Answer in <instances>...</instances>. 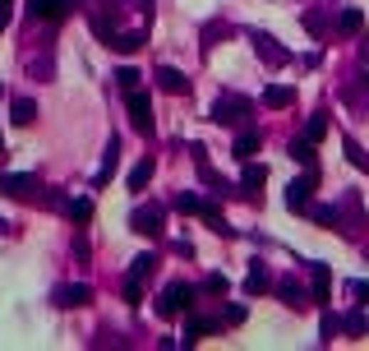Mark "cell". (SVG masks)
Listing matches in <instances>:
<instances>
[{"instance_id":"d590c367","label":"cell","mask_w":369,"mask_h":351,"mask_svg":"<svg viewBox=\"0 0 369 351\" xmlns=\"http://www.w3.org/2000/svg\"><path fill=\"white\" fill-rule=\"evenodd\" d=\"M342 148H346V158H351V162H355V167H369V158H365V148H360V143H355V139H342Z\"/></svg>"},{"instance_id":"836d02e7","label":"cell","mask_w":369,"mask_h":351,"mask_svg":"<svg viewBox=\"0 0 369 351\" xmlns=\"http://www.w3.org/2000/svg\"><path fill=\"white\" fill-rule=\"evenodd\" d=\"M227 273H208V282H203V291H212V296H227Z\"/></svg>"},{"instance_id":"6da1fadb","label":"cell","mask_w":369,"mask_h":351,"mask_svg":"<svg viewBox=\"0 0 369 351\" xmlns=\"http://www.w3.org/2000/svg\"><path fill=\"white\" fill-rule=\"evenodd\" d=\"M249 116H254V102L240 97V93H222L217 102H212V121L217 125H240V130H245Z\"/></svg>"},{"instance_id":"d6986e66","label":"cell","mask_w":369,"mask_h":351,"mask_svg":"<svg viewBox=\"0 0 369 351\" xmlns=\"http://www.w3.org/2000/svg\"><path fill=\"white\" fill-rule=\"evenodd\" d=\"M9 121H14V125H33L37 121V102H33V97H14V102H9Z\"/></svg>"},{"instance_id":"8d00e7d4","label":"cell","mask_w":369,"mask_h":351,"mask_svg":"<svg viewBox=\"0 0 369 351\" xmlns=\"http://www.w3.org/2000/svg\"><path fill=\"white\" fill-rule=\"evenodd\" d=\"M351 296L360 300V305H369V282H351Z\"/></svg>"},{"instance_id":"44dd1931","label":"cell","mask_w":369,"mask_h":351,"mask_svg":"<svg viewBox=\"0 0 369 351\" xmlns=\"http://www.w3.org/2000/svg\"><path fill=\"white\" fill-rule=\"evenodd\" d=\"M264 180H268L264 162H245V176H240V185H245L249 194H259V190H264Z\"/></svg>"},{"instance_id":"4316f807","label":"cell","mask_w":369,"mask_h":351,"mask_svg":"<svg viewBox=\"0 0 369 351\" xmlns=\"http://www.w3.org/2000/svg\"><path fill=\"white\" fill-rule=\"evenodd\" d=\"M111 46H115L120 56H134V51L143 46V33H115V37H111Z\"/></svg>"},{"instance_id":"ab89813d","label":"cell","mask_w":369,"mask_h":351,"mask_svg":"<svg viewBox=\"0 0 369 351\" xmlns=\"http://www.w3.org/2000/svg\"><path fill=\"white\" fill-rule=\"evenodd\" d=\"M0 153H5V139H0Z\"/></svg>"},{"instance_id":"603a6c76","label":"cell","mask_w":369,"mask_h":351,"mask_svg":"<svg viewBox=\"0 0 369 351\" xmlns=\"http://www.w3.org/2000/svg\"><path fill=\"white\" fill-rule=\"evenodd\" d=\"M268 287H273L268 268H264V263H254V268H249V278H245V291H249V296H259V291H268Z\"/></svg>"},{"instance_id":"ffe728a7","label":"cell","mask_w":369,"mask_h":351,"mask_svg":"<svg viewBox=\"0 0 369 351\" xmlns=\"http://www.w3.org/2000/svg\"><path fill=\"white\" fill-rule=\"evenodd\" d=\"M360 28H365L360 9H342V14H337V33H342V37H360Z\"/></svg>"},{"instance_id":"7c38bea8","label":"cell","mask_w":369,"mask_h":351,"mask_svg":"<svg viewBox=\"0 0 369 351\" xmlns=\"http://www.w3.org/2000/svg\"><path fill=\"white\" fill-rule=\"evenodd\" d=\"M74 9V0H28V14L33 19H65Z\"/></svg>"},{"instance_id":"1f68e13d","label":"cell","mask_w":369,"mask_h":351,"mask_svg":"<svg viewBox=\"0 0 369 351\" xmlns=\"http://www.w3.org/2000/svg\"><path fill=\"white\" fill-rule=\"evenodd\" d=\"M176 213H194V218H203V199L184 190V194H176Z\"/></svg>"},{"instance_id":"83f0119b","label":"cell","mask_w":369,"mask_h":351,"mask_svg":"<svg viewBox=\"0 0 369 351\" xmlns=\"http://www.w3.org/2000/svg\"><path fill=\"white\" fill-rule=\"evenodd\" d=\"M342 333H351V337H365V333H369V315H360V310H351V315L342 319Z\"/></svg>"},{"instance_id":"4fadbf2b","label":"cell","mask_w":369,"mask_h":351,"mask_svg":"<svg viewBox=\"0 0 369 351\" xmlns=\"http://www.w3.org/2000/svg\"><path fill=\"white\" fill-rule=\"evenodd\" d=\"M314 305L323 310V305H333V273H328V263H314Z\"/></svg>"},{"instance_id":"9a60e30c","label":"cell","mask_w":369,"mask_h":351,"mask_svg":"<svg viewBox=\"0 0 369 351\" xmlns=\"http://www.w3.org/2000/svg\"><path fill=\"white\" fill-rule=\"evenodd\" d=\"M152 79H157V88H162V93H184V88H189V79H184V74L176 70V65H162V70L152 74Z\"/></svg>"},{"instance_id":"484cf974","label":"cell","mask_w":369,"mask_h":351,"mask_svg":"<svg viewBox=\"0 0 369 351\" xmlns=\"http://www.w3.org/2000/svg\"><path fill=\"white\" fill-rule=\"evenodd\" d=\"M305 28H309V33H314V37H323L328 28H333V19H328V9H305Z\"/></svg>"},{"instance_id":"277c9868","label":"cell","mask_w":369,"mask_h":351,"mask_svg":"<svg viewBox=\"0 0 369 351\" xmlns=\"http://www.w3.org/2000/svg\"><path fill=\"white\" fill-rule=\"evenodd\" d=\"M37 176H24V171H0V194L9 199H37Z\"/></svg>"},{"instance_id":"8992f818","label":"cell","mask_w":369,"mask_h":351,"mask_svg":"<svg viewBox=\"0 0 369 351\" xmlns=\"http://www.w3.org/2000/svg\"><path fill=\"white\" fill-rule=\"evenodd\" d=\"M125 102H130V125L139 134H152V102L143 88H134V93H125Z\"/></svg>"},{"instance_id":"7a4b0ae2","label":"cell","mask_w":369,"mask_h":351,"mask_svg":"<svg viewBox=\"0 0 369 351\" xmlns=\"http://www.w3.org/2000/svg\"><path fill=\"white\" fill-rule=\"evenodd\" d=\"M180 310H184V315L194 310V287H189V282H171V287L157 296V315L162 319H176Z\"/></svg>"},{"instance_id":"2e32d148","label":"cell","mask_w":369,"mask_h":351,"mask_svg":"<svg viewBox=\"0 0 369 351\" xmlns=\"http://www.w3.org/2000/svg\"><path fill=\"white\" fill-rule=\"evenodd\" d=\"M115 167H120V139L106 143V153H102V171H97V180H93V185H106V180L115 176Z\"/></svg>"},{"instance_id":"ac0fdd59","label":"cell","mask_w":369,"mask_h":351,"mask_svg":"<svg viewBox=\"0 0 369 351\" xmlns=\"http://www.w3.org/2000/svg\"><path fill=\"white\" fill-rule=\"evenodd\" d=\"M222 328V319H203V315H194L189 324H184V347L194 342V337H208V333H217Z\"/></svg>"},{"instance_id":"cb8c5ba5","label":"cell","mask_w":369,"mask_h":351,"mask_svg":"<svg viewBox=\"0 0 369 351\" xmlns=\"http://www.w3.org/2000/svg\"><path fill=\"white\" fill-rule=\"evenodd\" d=\"M291 158H296L300 167H314V139H305V134L291 139Z\"/></svg>"},{"instance_id":"9c48e42d","label":"cell","mask_w":369,"mask_h":351,"mask_svg":"<svg viewBox=\"0 0 369 351\" xmlns=\"http://www.w3.org/2000/svg\"><path fill=\"white\" fill-rule=\"evenodd\" d=\"M88 300H93V287H88V282L56 287V305H61V310H79V305H88Z\"/></svg>"},{"instance_id":"52a82bcc","label":"cell","mask_w":369,"mask_h":351,"mask_svg":"<svg viewBox=\"0 0 369 351\" xmlns=\"http://www.w3.org/2000/svg\"><path fill=\"white\" fill-rule=\"evenodd\" d=\"M277 296H281V305H286V310H296V315L314 305V291H305L296 278H281V282H277Z\"/></svg>"},{"instance_id":"b9f144b4","label":"cell","mask_w":369,"mask_h":351,"mask_svg":"<svg viewBox=\"0 0 369 351\" xmlns=\"http://www.w3.org/2000/svg\"><path fill=\"white\" fill-rule=\"evenodd\" d=\"M365 83H369V74H365Z\"/></svg>"},{"instance_id":"5b68a950","label":"cell","mask_w":369,"mask_h":351,"mask_svg":"<svg viewBox=\"0 0 369 351\" xmlns=\"http://www.w3.org/2000/svg\"><path fill=\"white\" fill-rule=\"evenodd\" d=\"M249 42H254V51L264 56V61L273 65V70H281V65H291V51H286V46L277 42L273 33H259V28H254V33H249Z\"/></svg>"},{"instance_id":"e0dca14e","label":"cell","mask_w":369,"mask_h":351,"mask_svg":"<svg viewBox=\"0 0 369 351\" xmlns=\"http://www.w3.org/2000/svg\"><path fill=\"white\" fill-rule=\"evenodd\" d=\"M309 218H314L318 227H337V231H342V208H337V203H309Z\"/></svg>"},{"instance_id":"7402d4cb","label":"cell","mask_w":369,"mask_h":351,"mask_svg":"<svg viewBox=\"0 0 369 351\" xmlns=\"http://www.w3.org/2000/svg\"><path fill=\"white\" fill-rule=\"evenodd\" d=\"M65 213H70V222H79V227H83V222H93V199H88V194H79V199L65 203Z\"/></svg>"},{"instance_id":"f1b7e54d","label":"cell","mask_w":369,"mask_h":351,"mask_svg":"<svg viewBox=\"0 0 369 351\" xmlns=\"http://www.w3.org/2000/svg\"><path fill=\"white\" fill-rule=\"evenodd\" d=\"M323 134H328V111H314V116H309V121H305V139H323Z\"/></svg>"},{"instance_id":"ba28073f","label":"cell","mask_w":369,"mask_h":351,"mask_svg":"<svg viewBox=\"0 0 369 351\" xmlns=\"http://www.w3.org/2000/svg\"><path fill=\"white\" fill-rule=\"evenodd\" d=\"M130 231H139V236H162V208L157 203H148V208H134L130 213Z\"/></svg>"},{"instance_id":"f546056e","label":"cell","mask_w":369,"mask_h":351,"mask_svg":"<svg viewBox=\"0 0 369 351\" xmlns=\"http://www.w3.org/2000/svg\"><path fill=\"white\" fill-rule=\"evenodd\" d=\"M152 268H157V255H134L130 259V278H152Z\"/></svg>"},{"instance_id":"8fae6325","label":"cell","mask_w":369,"mask_h":351,"mask_svg":"<svg viewBox=\"0 0 369 351\" xmlns=\"http://www.w3.org/2000/svg\"><path fill=\"white\" fill-rule=\"evenodd\" d=\"M337 208H342V236H355V231L365 227V213H360V199H355V194H346V199L337 203Z\"/></svg>"},{"instance_id":"d4e9b609","label":"cell","mask_w":369,"mask_h":351,"mask_svg":"<svg viewBox=\"0 0 369 351\" xmlns=\"http://www.w3.org/2000/svg\"><path fill=\"white\" fill-rule=\"evenodd\" d=\"M318 333H323V337H318V342H333V337L342 333V319L333 315V305H323V319H318Z\"/></svg>"},{"instance_id":"5bb4252c","label":"cell","mask_w":369,"mask_h":351,"mask_svg":"<svg viewBox=\"0 0 369 351\" xmlns=\"http://www.w3.org/2000/svg\"><path fill=\"white\" fill-rule=\"evenodd\" d=\"M264 106H273V111H281V106H296V88H291V83H268V88H264Z\"/></svg>"},{"instance_id":"d6a6232c","label":"cell","mask_w":369,"mask_h":351,"mask_svg":"<svg viewBox=\"0 0 369 351\" xmlns=\"http://www.w3.org/2000/svg\"><path fill=\"white\" fill-rule=\"evenodd\" d=\"M148 180H152V158H143L139 167L130 171V190H143V185H148Z\"/></svg>"},{"instance_id":"60d3db41","label":"cell","mask_w":369,"mask_h":351,"mask_svg":"<svg viewBox=\"0 0 369 351\" xmlns=\"http://www.w3.org/2000/svg\"><path fill=\"white\" fill-rule=\"evenodd\" d=\"M0 5H9V0H0Z\"/></svg>"},{"instance_id":"f35d334b","label":"cell","mask_w":369,"mask_h":351,"mask_svg":"<svg viewBox=\"0 0 369 351\" xmlns=\"http://www.w3.org/2000/svg\"><path fill=\"white\" fill-rule=\"evenodd\" d=\"M5 231H9V222H5V218H0V236H5Z\"/></svg>"},{"instance_id":"e575fe53","label":"cell","mask_w":369,"mask_h":351,"mask_svg":"<svg viewBox=\"0 0 369 351\" xmlns=\"http://www.w3.org/2000/svg\"><path fill=\"white\" fill-rule=\"evenodd\" d=\"M125 300H130V305L143 300V278H125Z\"/></svg>"},{"instance_id":"74e56055","label":"cell","mask_w":369,"mask_h":351,"mask_svg":"<svg viewBox=\"0 0 369 351\" xmlns=\"http://www.w3.org/2000/svg\"><path fill=\"white\" fill-rule=\"evenodd\" d=\"M5 28H9V9L0 5V33H5Z\"/></svg>"},{"instance_id":"4dcf8cb0","label":"cell","mask_w":369,"mask_h":351,"mask_svg":"<svg viewBox=\"0 0 369 351\" xmlns=\"http://www.w3.org/2000/svg\"><path fill=\"white\" fill-rule=\"evenodd\" d=\"M139 79H143V74L134 70V65H120V70H115V83H120V93H134V88H139Z\"/></svg>"},{"instance_id":"30bf717a","label":"cell","mask_w":369,"mask_h":351,"mask_svg":"<svg viewBox=\"0 0 369 351\" xmlns=\"http://www.w3.org/2000/svg\"><path fill=\"white\" fill-rule=\"evenodd\" d=\"M259 148H264V134H259L254 125H245V130L236 134V148H231V153H236L240 162H254V158H259Z\"/></svg>"},{"instance_id":"3957f363","label":"cell","mask_w":369,"mask_h":351,"mask_svg":"<svg viewBox=\"0 0 369 351\" xmlns=\"http://www.w3.org/2000/svg\"><path fill=\"white\" fill-rule=\"evenodd\" d=\"M314 185H318V167H305V176H296V180L286 185V208H291V213H309Z\"/></svg>"}]
</instances>
